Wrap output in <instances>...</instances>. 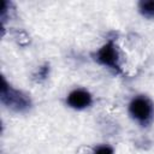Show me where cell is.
<instances>
[{
    "label": "cell",
    "instance_id": "6da1fadb",
    "mask_svg": "<svg viewBox=\"0 0 154 154\" xmlns=\"http://www.w3.org/2000/svg\"><path fill=\"white\" fill-rule=\"evenodd\" d=\"M0 100L6 107L16 112H25L31 107L30 97L22 90L16 89L10 83H7L5 77H1Z\"/></svg>",
    "mask_w": 154,
    "mask_h": 154
},
{
    "label": "cell",
    "instance_id": "7a4b0ae2",
    "mask_svg": "<svg viewBox=\"0 0 154 154\" xmlns=\"http://www.w3.org/2000/svg\"><path fill=\"white\" fill-rule=\"evenodd\" d=\"M129 113L137 123H140L143 126H147L153 120V102L144 95L135 96L129 103Z\"/></svg>",
    "mask_w": 154,
    "mask_h": 154
},
{
    "label": "cell",
    "instance_id": "3957f363",
    "mask_svg": "<svg viewBox=\"0 0 154 154\" xmlns=\"http://www.w3.org/2000/svg\"><path fill=\"white\" fill-rule=\"evenodd\" d=\"M94 59L113 70L116 73H122V67H120V58H119V52H118V48H117V45L114 42L113 38H109L95 54H94Z\"/></svg>",
    "mask_w": 154,
    "mask_h": 154
},
{
    "label": "cell",
    "instance_id": "277c9868",
    "mask_svg": "<svg viewBox=\"0 0 154 154\" xmlns=\"http://www.w3.org/2000/svg\"><path fill=\"white\" fill-rule=\"evenodd\" d=\"M91 101H93V97L90 93L87 91L85 89H75L66 97L67 105L76 109H83L90 106Z\"/></svg>",
    "mask_w": 154,
    "mask_h": 154
},
{
    "label": "cell",
    "instance_id": "5b68a950",
    "mask_svg": "<svg viewBox=\"0 0 154 154\" xmlns=\"http://www.w3.org/2000/svg\"><path fill=\"white\" fill-rule=\"evenodd\" d=\"M138 10L140 12L147 17V18H153L154 17V1L148 0V1H141L138 4Z\"/></svg>",
    "mask_w": 154,
    "mask_h": 154
},
{
    "label": "cell",
    "instance_id": "8992f818",
    "mask_svg": "<svg viewBox=\"0 0 154 154\" xmlns=\"http://www.w3.org/2000/svg\"><path fill=\"white\" fill-rule=\"evenodd\" d=\"M48 75H49V65L45 64L36 70V72L34 73V79L36 82H43L48 77Z\"/></svg>",
    "mask_w": 154,
    "mask_h": 154
},
{
    "label": "cell",
    "instance_id": "52a82bcc",
    "mask_svg": "<svg viewBox=\"0 0 154 154\" xmlns=\"http://www.w3.org/2000/svg\"><path fill=\"white\" fill-rule=\"evenodd\" d=\"M93 154H114V150L112 147L109 146H106V144H102V146H99L94 149Z\"/></svg>",
    "mask_w": 154,
    "mask_h": 154
}]
</instances>
